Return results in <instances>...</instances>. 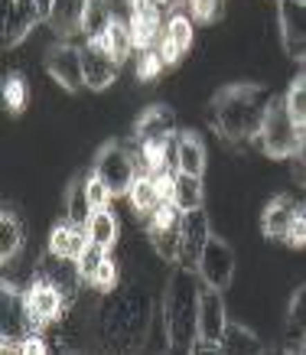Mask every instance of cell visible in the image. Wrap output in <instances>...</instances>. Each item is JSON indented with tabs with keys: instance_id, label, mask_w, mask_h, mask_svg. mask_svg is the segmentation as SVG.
Listing matches in <instances>:
<instances>
[{
	"instance_id": "obj_1",
	"label": "cell",
	"mask_w": 306,
	"mask_h": 355,
	"mask_svg": "<svg viewBox=\"0 0 306 355\" xmlns=\"http://www.w3.org/2000/svg\"><path fill=\"white\" fill-rule=\"evenodd\" d=\"M153 323L150 291L141 284H124L105 293L98 306V339L108 352H137L147 345Z\"/></svg>"
},
{
	"instance_id": "obj_2",
	"label": "cell",
	"mask_w": 306,
	"mask_h": 355,
	"mask_svg": "<svg viewBox=\"0 0 306 355\" xmlns=\"http://www.w3.org/2000/svg\"><path fill=\"white\" fill-rule=\"evenodd\" d=\"M271 98H273L271 92L258 85V82L225 85L208 101V124L228 144H248V140L258 137Z\"/></svg>"
},
{
	"instance_id": "obj_3",
	"label": "cell",
	"mask_w": 306,
	"mask_h": 355,
	"mask_svg": "<svg viewBox=\"0 0 306 355\" xmlns=\"http://www.w3.org/2000/svg\"><path fill=\"white\" fill-rule=\"evenodd\" d=\"M202 277L196 268L173 264L163 287V329L166 345L173 352H192L199 339V300H202Z\"/></svg>"
},
{
	"instance_id": "obj_4",
	"label": "cell",
	"mask_w": 306,
	"mask_h": 355,
	"mask_svg": "<svg viewBox=\"0 0 306 355\" xmlns=\"http://www.w3.org/2000/svg\"><path fill=\"white\" fill-rule=\"evenodd\" d=\"M300 137H303V128L296 124V118L287 108V98L277 95L267 101V111H264L261 130L258 137L251 140L254 147H261L271 160H290L300 147Z\"/></svg>"
},
{
	"instance_id": "obj_5",
	"label": "cell",
	"mask_w": 306,
	"mask_h": 355,
	"mask_svg": "<svg viewBox=\"0 0 306 355\" xmlns=\"http://www.w3.org/2000/svg\"><path fill=\"white\" fill-rule=\"evenodd\" d=\"M91 173H98L105 186L111 189L114 199L131 193L134 180H137V160H134V153L120 144V140H105L95 153V163H91Z\"/></svg>"
},
{
	"instance_id": "obj_6",
	"label": "cell",
	"mask_w": 306,
	"mask_h": 355,
	"mask_svg": "<svg viewBox=\"0 0 306 355\" xmlns=\"http://www.w3.org/2000/svg\"><path fill=\"white\" fill-rule=\"evenodd\" d=\"M23 303H26V316H30V326H33V333H46L49 326L62 323L66 320V300H62V293L53 287V280L43 277L39 270L33 274V280L23 287Z\"/></svg>"
},
{
	"instance_id": "obj_7",
	"label": "cell",
	"mask_w": 306,
	"mask_h": 355,
	"mask_svg": "<svg viewBox=\"0 0 306 355\" xmlns=\"http://www.w3.org/2000/svg\"><path fill=\"white\" fill-rule=\"evenodd\" d=\"M143 232H147V241H150V248L160 258L170 261V264L179 261V248H183V209H176L166 199L150 218H143Z\"/></svg>"
},
{
	"instance_id": "obj_8",
	"label": "cell",
	"mask_w": 306,
	"mask_h": 355,
	"mask_svg": "<svg viewBox=\"0 0 306 355\" xmlns=\"http://www.w3.org/2000/svg\"><path fill=\"white\" fill-rule=\"evenodd\" d=\"M228 326V306H225V291L202 287L199 300V339L192 352H219V339Z\"/></svg>"
},
{
	"instance_id": "obj_9",
	"label": "cell",
	"mask_w": 306,
	"mask_h": 355,
	"mask_svg": "<svg viewBox=\"0 0 306 355\" xmlns=\"http://www.w3.org/2000/svg\"><path fill=\"white\" fill-rule=\"evenodd\" d=\"M235 268H238V261H235V248L225 241V238L212 235L202 248V254H199V277L206 287H215V291H228L231 280H235Z\"/></svg>"
},
{
	"instance_id": "obj_10",
	"label": "cell",
	"mask_w": 306,
	"mask_h": 355,
	"mask_svg": "<svg viewBox=\"0 0 306 355\" xmlns=\"http://www.w3.org/2000/svg\"><path fill=\"white\" fill-rule=\"evenodd\" d=\"M43 69L49 72V78H55V85H62L66 92H82L85 88V62H82V46L55 43L49 53L43 55Z\"/></svg>"
},
{
	"instance_id": "obj_11",
	"label": "cell",
	"mask_w": 306,
	"mask_h": 355,
	"mask_svg": "<svg viewBox=\"0 0 306 355\" xmlns=\"http://www.w3.org/2000/svg\"><path fill=\"white\" fill-rule=\"evenodd\" d=\"M36 270H39L43 277L53 280V287L62 293V300H66L69 310H72V306L82 300L85 277H82V270H78V261L75 258H59V254H53V251H46Z\"/></svg>"
},
{
	"instance_id": "obj_12",
	"label": "cell",
	"mask_w": 306,
	"mask_h": 355,
	"mask_svg": "<svg viewBox=\"0 0 306 355\" xmlns=\"http://www.w3.org/2000/svg\"><path fill=\"white\" fill-rule=\"evenodd\" d=\"M127 23H131V36L137 53L141 49H156L166 23L156 0H127Z\"/></svg>"
},
{
	"instance_id": "obj_13",
	"label": "cell",
	"mask_w": 306,
	"mask_h": 355,
	"mask_svg": "<svg viewBox=\"0 0 306 355\" xmlns=\"http://www.w3.org/2000/svg\"><path fill=\"white\" fill-rule=\"evenodd\" d=\"M192 17L186 13H170L163 23V33H160V43H156V53L163 59V65H179L186 59V53L192 49V40H196V26H192Z\"/></svg>"
},
{
	"instance_id": "obj_14",
	"label": "cell",
	"mask_w": 306,
	"mask_h": 355,
	"mask_svg": "<svg viewBox=\"0 0 306 355\" xmlns=\"http://www.w3.org/2000/svg\"><path fill=\"white\" fill-rule=\"evenodd\" d=\"M170 189H173V173L153 176V173L141 170L137 180H134V186H131V193H127V202H131V209L141 218H150L153 212L170 199Z\"/></svg>"
},
{
	"instance_id": "obj_15",
	"label": "cell",
	"mask_w": 306,
	"mask_h": 355,
	"mask_svg": "<svg viewBox=\"0 0 306 355\" xmlns=\"http://www.w3.org/2000/svg\"><path fill=\"white\" fill-rule=\"evenodd\" d=\"M277 26H280V46L290 59L306 55V3L300 0H277Z\"/></svg>"
},
{
	"instance_id": "obj_16",
	"label": "cell",
	"mask_w": 306,
	"mask_h": 355,
	"mask_svg": "<svg viewBox=\"0 0 306 355\" xmlns=\"http://www.w3.org/2000/svg\"><path fill=\"white\" fill-rule=\"evenodd\" d=\"M296 218H300V199H294V196H287V193L273 196L261 212L264 238H267V241H280V245H287V238H290V232H294Z\"/></svg>"
},
{
	"instance_id": "obj_17",
	"label": "cell",
	"mask_w": 306,
	"mask_h": 355,
	"mask_svg": "<svg viewBox=\"0 0 306 355\" xmlns=\"http://www.w3.org/2000/svg\"><path fill=\"white\" fill-rule=\"evenodd\" d=\"M39 23L46 20L36 7V0H3V46L7 49L20 46Z\"/></svg>"
},
{
	"instance_id": "obj_18",
	"label": "cell",
	"mask_w": 306,
	"mask_h": 355,
	"mask_svg": "<svg viewBox=\"0 0 306 355\" xmlns=\"http://www.w3.org/2000/svg\"><path fill=\"white\" fill-rule=\"evenodd\" d=\"M176 114L166 105H147L141 118L134 121V144H153V140L176 137Z\"/></svg>"
},
{
	"instance_id": "obj_19",
	"label": "cell",
	"mask_w": 306,
	"mask_h": 355,
	"mask_svg": "<svg viewBox=\"0 0 306 355\" xmlns=\"http://www.w3.org/2000/svg\"><path fill=\"white\" fill-rule=\"evenodd\" d=\"M82 62H85V88H91V92H105V88L114 85L120 65L111 59L108 49H105L101 43L85 40V46H82Z\"/></svg>"
},
{
	"instance_id": "obj_20",
	"label": "cell",
	"mask_w": 306,
	"mask_h": 355,
	"mask_svg": "<svg viewBox=\"0 0 306 355\" xmlns=\"http://www.w3.org/2000/svg\"><path fill=\"white\" fill-rule=\"evenodd\" d=\"M208 238H212V225H208L206 209L183 212V248H179V261H176V264L196 268L199 254H202V248H206Z\"/></svg>"
},
{
	"instance_id": "obj_21",
	"label": "cell",
	"mask_w": 306,
	"mask_h": 355,
	"mask_svg": "<svg viewBox=\"0 0 306 355\" xmlns=\"http://www.w3.org/2000/svg\"><path fill=\"white\" fill-rule=\"evenodd\" d=\"M85 13H88V0H53V10L46 17V26L59 36L69 40L85 33Z\"/></svg>"
},
{
	"instance_id": "obj_22",
	"label": "cell",
	"mask_w": 306,
	"mask_h": 355,
	"mask_svg": "<svg viewBox=\"0 0 306 355\" xmlns=\"http://www.w3.org/2000/svg\"><path fill=\"white\" fill-rule=\"evenodd\" d=\"M85 245H88L85 225H78V222H72V218L66 216V218H59V222L53 225L46 251H53V254H59V258H78Z\"/></svg>"
},
{
	"instance_id": "obj_23",
	"label": "cell",
	"mask_w": 306,
	"mask_h": 355,
	"mask_svg": "<svg viewBox=\"0 0 306 355\" xmlns=\"http://www.w3.org/2000/svg\"><path fill=\"white\" fill-rule=\"evenodd\" d=\"M206 140L199 137V130H179L176 137V170L189 176H206Z\"/></svg>"
},
{
	"instance_id": "obj_24",
	"label": "cell",
	"mask_w": 306,
	"mask_h": 355,
	"mask_svg": "<svg viewBox=\"0 0 306 355\" xmlns=\"http://www.w3.org/2000/svg\"><path fill=\"white\" fill-rule=\"evenodd\" d=\"M23 241H26V225H23V218L13 212V205H7V209L0 212V261L10 264L23 251Z\"/></svg>"
},
{
	"instance_id": "obj_25",
	"label": "cell",
	"mask_w": 306,
	"mask_h": 355,
	"mask_svg": "<svg viewBox=\"0 0 306 355\" xmlns=\"http://www.w3.org/2000/svg\"><path fill=\"white\" fill-rule=\"evenodd\" d=\"M170 202L183 212L202 209L206 205V189H202V176H189V173H173V189H170Z\"/></svg>"
},
{
	"instance_id": "obj_26",
	"label": "cell",
	"mask_w": 306,
	"mask_h": 355,
	"mask_svg": "<svg viewBox=\"0 0 306 355\" xmlns=\"http://www.w3.org/2000/svg\"><path fill=\"white\" fill-rule=\"evenodd\" d=\"M91 43H101V46H105V49H108V55H111V59H114L118 65H124L127 59H131V53H137L127 17H114V23L108 26V33H105L101 40H91Z\"/></svg>"
},
{
	"instance_id": "obj_27",
	"label": "cell",
	"mask_w": 306,
	"mask_h": 355,
	"mask_svg": "<svg viewBox=\"0 0 306 355\" xmlns=\"http://www.w3.org/2000/svg\"><path fill=\"white\" fill-rule=\"evenodd\" d=\"M219 352H231V355H258L264 352V343L258 339L254 329H248L244 323H231L225 326V333L219 339Z\"/></svg>"
},
{
	"instance_id": "obj_28",
	"label": "cell",
	"mask_w": 306,
	"mask_h": 355,
	"mask_svg": "<svg viewBox=\"0 0 306 355\" xmlns=\"http://www.w3.org/2000/svg\"><path fill=\"white\" fill-rule=\"evenodd\" d=\"M85 232H88V241L108 248V251L118 245V218H114L111 209H95L85 222Z\"/></svg>"
},
{
	"instance_id": "obj_29",
	"label": "cell",
	"mask_w": 306,
	"mask_h": 355,
	"mask_svg": "<svg viewBox=\"0 0 306 355\" xmlns=\"http://www.w3.org/2000/svg\"><path fill=\"white\" fill-rule=\"evenodd\" d=\"M0 95H3V108H7V114H23L26 105H30V85H26V76H23V72H7V76H3V85H0Z\"/></svg>"
},
{
	"instance_id": "obj_30",
	"label": "cell",
	"mask_w": 306,
	"mask_h": 355,
	"mask_svg": "<svg viewBox=\"0 0 306 355\" xmlns=\"http://www.w3.org/2000/svg\"><path fill=\"white\" fill-rule=\"evenodd\" d=\"M114 3L111 0H88V13H85V40H101L108 26L114 23Z\"/></svg>"
},
{
	"instance_id": "obj_31",
	"label": "cell",
	"mask_w": 306,
	"mask_h": 355,
	"mask_svg": "<svg viewBox=\"0 0 306 355\" xmlns=\"http://www.w3.org/2000/svg\"><path fill=\"white\" fill-rule=\"evenodd\" d=\"M66 216L78 225H85L91 216V202H88V189H85V176H75L66 189Z\"/></svg>"
},
{
	"instance_id": "obj_32",
	"label": "cell",
	"mask_w": 306,
	"mask_h": 355,
	"mask_svg": "<svg viewBox=\"0 0 306 355\" xmlns=\"http://www.w3.org/2000/svg\"><path fill=\"white\" fill-rule=\"evenodd\" d=\"M287 336L290 339H303L306 336V284H300L290 297L287 306Z\"/></svg>"
},
{
	"instance_id": "obj_33",
	"label": "cell",
	"mask_w": 306,
	"mask_h": 355,
	"mask_svg": "<svg viewBox=\"0 0 306 355\" xmlns=\"http://www.w3.org/2000/svg\"><path fill=\"white\" fill-rule=\"evenodd\" d=\"M120 287V274H118V261H111V254L105 258V264H101L98 270H95V277L88 280V291H95L98 297H105V293L118 291Z\"/></svg>"
},
{
	"instance_id": "obj_34",
	"label": "cell",
	"mask_w": 306,
	"mask_h": 355,
	"mask_svg": "<svg viewBox=\"0 0 306 355\" xmlns=\"http://www.w3.org/2000/svg\"><path fill=\"white\" fill-rule=\"evenodd\" d=\"M284 98H287V108H290V114L296 118V124H300V128H306V76H303V72L290 82V88L284 92Z\"/></svg>"
},
{
	"instance_id": "obj_35",
	"label": "cell",
	"mask_w": 306,
	"mask_h": 355,
	"mask_svg": "<svg viewBox=\"0 0 306 355\" xmlns=\"http://www.w3.org/2000/svg\"><path fill=\"white\" fill-rule=\"evenodd\" d=\"M105 258H108V248H101V245H95V241H88L85 248H82V254H78V270H82V277H85V284L91 277H95V270L105 264Z\"/></svg>"
},
{
	"instance_id": "obj_36",
	"label": "cell",
	"mask_w": 306,
	"mask_h": 355,
	"mask_svg": "<svg viewBox=\"0 0 306 355\" xmlns=\"http://www.w3.org/2000/svg\"><path fill=\"white\" fill-rule=\"evenodd\" d=\"M189 17L196 23H219L225 17V0H186Z\"/></svg>"
},
{
	"instance_id": "obj_37",
	"label": "cell",
	"mask_w": 306,
	"mask_h": 355,
	"mask_svg": "<svg viewBox=\"0 0 306 355\" xmlns=\"http://www.w3.org/2000/svg\"><path fill=\"white\" fill-rule=\"evenodd\" d=\"M163 69L166 65L156 49H141V53H137V78H141V82H156Z\"/></svg>"
},
{
	"instance_id": "obj_38",
	"label": "cell",
	"mask_w": 306,
	"mask_h": 355,
	"mask_svg": "<svg viewBox=\"0 0 306 355\" xmlns=\"http://www.w3.org/2000/svg\"><path fill=\"white\" fill-rule=\"evenodd\" d=\"M85 189H88L91 212H95V209H108V202L114 199V196H111V189L105 186V180H101L98 173H85Z\"/></svg>"
},
{
	"instance_id": "obj_39",
	"label": "cell",
	"mask_w": 306,
	"mask_h": 355,
	"mask_svg": "<svg viewBox=\"0 0 306 355\" xmlns=\"http://www.w3.org/2000/svg\"><path fill=\"white\" fill-rule=\"evenodd\" d=\"M287 248H306V199L300 202V218H296L294 232L287 238Z\"/></svg>"
},
{
	"instance_id": "obj_40",
	"label": "cell",
	"mask_w": 306,
	"mask_h": 355,
	"mask_svg": "<svg viewBox=\"0 0 306 355\" xmlns=\"http://www.w3.org/2000/svg\"><path fill=\"white\" fill-rule=\"evenodd\" d=\"M294 160V176L296 183L306 186V128H303V137H300V147H296V153L290 157Z\"/></svg>"
},
{
	"instance_id": "obj_41",
	"label": "cell",
	"mask_w": 306,
	"mask_h": 355,
	"mask_svg": "<svg viewBox=\"0 0 306 355\" xmlns=\"http://www.w3.org/2000/svg\"><path fill=\"white\" fill-rule=\"evenodd\" d=\"M156 3H160V7H173L176 0H156Z\"/></svg>"
},
{
	"instance_id": "obj_42",
	"label": "cell",
	"mask_w": 306,
	"mask_h": 355,
	"mask_svg": "<svg viewBox=\"0 0 306 355\" xmlns=\"http://www.w3.org/2000/svg\"><path fill=\"white\" fill-rule=\"evenodd\" d=\"M300 65H303V69H300V72H303V76H306V55H303V59H300Z\"/></svg>"
},
{
	"instance_id": "obj_43",
	"label": "cell",
	"mask_w": 306,
	"mask_h": 355,
	"mask_svg": "<svg viewBox=\"0 0 306 355\" xmlns=\"http://www.w3.org/2000/svg\"><path fill=\"white\" fill-rule=\"evenodd\" d=\"M111 3H127V0H111Z\"/></svg>"
},
{
	"instance_id": "obj_44",
	"label": "cell",
	"mask_w": 306,
	"mask_h": 355,
	"mask_svg": "<svg viewBox=\"0 0 306 355\" xmlns=\"http://www.w3.org/2000/svg\"><path fill=\"white\" fill-rule=\"evenodd\" d=\"M300 3H306V0H300Z\"/></svg>"
}]
</instances>
